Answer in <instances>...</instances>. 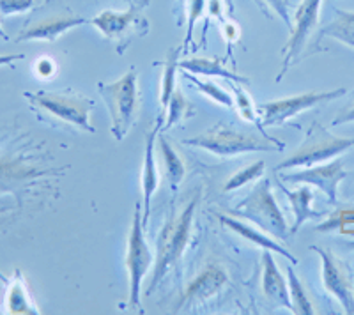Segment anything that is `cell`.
Here are the masks:
<instances>
[{"label":"cell","instance_id":"obj_8","mask_svg":"<svg viewBox=\"0 0 354 315\" xmlns=\"http://www.w3.org/2000/svg\"><path fill=\"white\" fill-rule=\"evenodd\" d=\"M144 227V211H142V204L137 202L135 213H133L131 229H129L128 247H126V269H128L129 280V307L138 314L144 312L140 298L142 283L147 271L154 264V255L145 239Z\"/></svg>","mask_w":354,"mask_h":315},{"label":"cell","instance_id":"obj_10","mask_svg":"<svg viewBox=\"0 0 354 315\" xmlns=\"http://www.w3.org/2000/svg\"><path fill=\"white\" fill-rule=\"evenodd\" d=\"M346 94L347 89H344V87H338L333 90H312V93L294 94V96L282 97V99L262 103L257 106V110L261 112L264 126H283L289 119L296 117L298 113L314 108L315 105H321V103L333 102V99H338Z\"/></svg>","mask_w":354,"mask_h":315},{"label":"cell","instance_id":"obj_30","mask_svg":"<svg viewBox=\"0 0 354 315\" xmlns=\"http://www.w3.org/2000/svg\"><path fill=\"white\" fill-rule=\"evenodd\" d=\"M354 225V207H344V209L335 211L331 216H328L326 222L315 227L317 232H331V231H346L347 227Z\"/></svg>","mask_w":354,"mask_h":315},{"label":"cell","instance_id":"obj_38","mask_svg":"<svg viewBox=\"0 0 354 315\" xmlns=\"http://www.w3.org/2000/svg\"><path fill=\"white\" fill-rule=\"evenodd\" d=\"M0 37H4V39H8V34H6L4 30H2V25H0Z\"/></svg>","mask_w":354,"mask_h":315},{"label":"cell","instance_id":"obj_39","mask_svg":"<svg viewBox=\"0 0 354 315\" xmlns=\"http://www.w3.org/2000/svg\"><path fill=\"white\" fill-rule=\"evenodd\" d=\"M349 248H354V241L349 242Z\"/></svg>","mask_w":354,"mask_h":315},{"label":"cell","instance_id":"obj_1","mask_svg":"<svg viewBox=\"0 0 354 315\" xmlns=\"http://www.w3.org/2000/svg\"><path fill=\"white\" fill-rule=\"evenodd\" d=\"M55 174L44 163L37 144L17 135L0 133V197L21 198L30 186Z\"/></svg>","mask_w":354,"mask_h":315},{"label":"cell","instance_id":"obj_33","mask_svg":"<svg viewBox=\"0 0 354 315\" xmlns=\"http://www.w3.org/2000/svg\"><path fill=\"white\" fill-rule=\"evenodd\" d=\"M262 4L268 6L270 11H273L274 15L282 18L283 23L287 25V28H292V18L289 15V2L287 0H261Z\"/></svg>","mask_w":354,"mask_h":315},{"label":"cell","instance_id":"obj_19","mask_svg":"<svg viewBox=\"0 0 354 315\" xmlns=\"http://www.w3.org/2000/svg\"><path fill=\"white\" fill-rule=\"evenodd\" d=\"M0 278L8 283V291H6V314L11 315H28V314H41L39 308L34 303L32 296L28 292L27 280H25L24 273L20 269L15 271V275L11 278H4L0 275Z\"/></svg>","mask_w":354,"mask_h":315},{"label":"cell","instance_id":"obj_4","mask_svg":"<svg viewBox=\"0 0 354 315\" xmlns=\"http://www.w3.org/2000/svg\"><path fill=\"white\" fill-rule=\"evenodd\" d=\"M97 93L105 99L112 119V135L117 142L124 140L138 117V73L131 68L119 80L97 84Z\"/></svg>","mask_w":354,"mask_h":315},{"label":"cell","instance_id":"obj_40","mask_svg":"<svg viewBox=\"0 0 354 315\" xmlns=\"http://www.w3.org/2000/svg\"><path fill=\"white\" fill-rule=\"evenodd\" d=\"M179 2H181V6H185V0H179Z\"/></svg>","mask_w":354,"mask_h":315},{"label":"cell","instance_id":"obj_31","mask_svg":"<svg viewBox=\"0 0 354 315\" xmlns=\"http://www.w3.org/2000/svg\"><path fill=\"white\" fill-rule=\"evenodd\" d=\"M205 11V0H189L188 4V32H186L185 37V45H188L192 41V36H194V28L197 25V21L201 20L202 15Z\"/></svg>","mask_w":354,"mask_h":315},{"label":"cell","instance_id":"obj_27","mask_svg":"<svg viewBox=\"0 0 354 315\" xmlns=\"http://www.w3.org/2000/svg\"><path fill=\"white\" fill-rule=\"evenodd\" d=\"M195 112L194 105L188 102L183 94L181 89H176L174 90L172 97H170L169 106L165 110V115H167V121H165V128L163 130H170L172 126H176L177 122H181L183 119H186L188 115Z\"/></svg>","mask_w":354,"mask_h":315},{"label":"cell","instance_id":"obj_34","mask_svg":"<svg viewBox=\"0 0 354 315\" xmlns=\"http://www.w3.org/2000/svg\"><path fill=\"white\" fill-rule=\"evenodd\" d=\"M55 71H57L55 62H53L52 59H48V57H43V59H39V61L36 62V73L39 75L41 78L53 77Z\"/></svg>","mask_w":354,"mask_h":315},{"label":"cell","instance_id":"obj_28","mask_svg":"<svg viewBox=\"0 0 354 315\" xmlns=\"http://www.w3.org/2000/svg\"><path fill=\"white\" fill-rule=\"evenodd\" d=\"M264 169H266V163L261 160V162H254L252 165L238 170V172H236L232 178L227 179V182L223 184V190L236 191V190H239V188H243V186L250 184V182L259 181V179L264 175V172H266Z\"/></svg>","mask_w":354,"mask_h":315},{"label":"cell","instance_id":"obj_7","mask_svg":"<svg viewBox=\"0 0 354 315\" xmlns=\"http://www.w3.org/2000/svg\"><path fill=\"white\" fill-rule=\"evenodd\" d=\"M351 147H354V138L335 137L322 124L312 122L301 146L292 154H289L277 166V170L306 169V166H314L319 163H326L337 158L338 154L349 151Z\"/></svg>","mask_w":354,"mask_h":315},{"label":"cell","instance_id":"obj_35","mask_svg":"<svg viewBox=\"0 0 354 315\" xmlns=\"http://www.w3.org/2000/svg\"><path fill=\"white\" fill-rule=\"evenodd\" d=\"M349 122H354V102L349 103L347 106H344V108L338 112V115L333 119L331 126H342L349 124Z\"/></svg>","mask_w":354,"mask_h":315},{"label":"cell","instance_id":"obj_32","mask_svg":"<svg viewBox=\"0 0 354 315\" xmlns=\"http://www.w3.org/2000/svg\"><path fill=\"white\" fill-rule=\"evenodd\" d=\"M34 0H0V17H12L30 11Z\"/></svg>","mask_w":354,"mask_h":315},{"label":"cell","instance_id":"obj_2","mask_svg":"<svg viewBox=\"0 0 354 315\" xmlns=\"http://www.w3.org/2000/svg\"><path fill=\"white\" fill-rule=\"evenodd\" d=\"M186 146L205 149L218 158H236L248 153H280L286 149V142L270 135H257L238 130L236 126L218 124L197 137L186 138Z\"/></svg>","mask_w":354,"mask_h":315},{"label":"cell","instance_id":"obj_25","mask_svg":"<svg viewBox=\"0 0 354 315\" xmlns=\"http://www.w3.org/2000/svg\"><path fill=\"white\" fill-rule=\"evenodd\" d=\"M179 53L181 48H176L169 53V59H167L165 66H163V77H161V112L165 115V110L169 106L170 97H172L176 87V73L179 69Z\"/></svg>","mask_w":354,"mask_h":315},{"label":"cell","instance_id":"obj_37","mask_svg":"<svg viewBox=\"0 0 354 315\" xmlns=\"http://www.w3.org/2000/svg\"><path fill=\"white\" fill-rule=\"evenodd\" d=\"M24 59V55H0V68L2 66H9L12 64V62H17V61H21Z\"/></svg>","mask_w":354,"mask_h":315},{"label":"cell","instance_id":"obj_11","mask_svg":"<svg viewBox=\"0 0 354 315\" xmlns=\"http://www.w3.org/2000/svg\"><path fill=\"white\" fill-rule=\"evenodd\" d=\"M322 0H301L296 12L292 17V28H290V37L283 48V62L282 71L277 80H282L289 68L299 61L303 57L310 37L319 27V15H321Z\"/></svg>","mask_w":354,"mask_h":315},{"label":"cell","instance_id":"obj_3","mask_svg":"<svg viewBox=\"0 0 354 315\" xmlns=\"http://www.w3.org/2000/svg\"><path fill=\"white\" fill-rule=\"evenodd\" d=\"M197 213V197H194L183 207L181 213L169 218V222L163 225V229L158 234L156 242V255H154V267L153 278H151L149 291H154L158 283L165 278L170 269L177 266L179 259L185 254L188 247L192 231H194V220Z\"/></svg>","mask_w":354,"mask_h":315},{"label":"cell","instance_id":"obj_18","mask_svg":"<svg viewBox=\"0 0 354 315\" xmlns=\"http://www.w3.org/2000/svg\"><path fill=\"white\" fill-rule=\"evenodd\" d=\"M220 222L221 225H225L229 231L236 232V234H238L239 238L245 239V241L254 242L255 247L262 248V250H271L274 255H282V257H286V259L290 260L292 264H298V259H296L287 248H283L280 242L274 241L273 236L266 234L264 231H257V229H254V227L248 225V223L239 222V220L230 218V216H220Z\"/></svg>","mask_w":354,"mask_h":315},{"label":"cell","instance_id":"obj_20","mask_svg":"<svg viewBox=\"0 0 354 315\" xmlns=\"http://www.w3.org/2000/svg\"><path fill=\"white\" fill-rule=\"evenodd\" d=\"M280 188H282V191L286 193L287 200H289L290 204V209H292V214H294V223L292 227H290V234L299 232V229H301L306 222H310V220L321 218V213L312 207V202H314V191H312V186L305 184L294 191L287 190L283 184H280Z\"/></svg>","mask_w":354,"mask_h":315},{"label":"cell","instance_id":"obj_22","mask_svg":"<svg viewBox=\"0 0 354 315\" xmlns=\"http://www.w3.org/2000/svg\"><path fill=\"white\" fill-rule=\"evenodd\" d=\"M335 12H337L335 20L321 28L319 37H331V39L340 41L342 45L354 48V11L337 9Z\"/></svg>","mask_w":354,"mask_h":315},{"label":"cell","instance_id":"obj_15","mask_svg":"<svg viewBox=\"0 0 354 315\" xmlns=\"http://www.w3.org/2000/svg\"><path fill=\"white\" fill-rule=\"evenodd\" d=\"M88 25V18L84 17H52L46 20H41L27 27L20 36L17 37V43L21 41H46V43H55L62 34L69 32L71 28Z\"/></svg>","mask_w":354,"mask_h":315},{"label":"cell","instance_id":"obj_29","mask_svg":"<svg viewBox=\"0 0 354 315\" xmlns=\"http://www.w3.org/2000/svg\"><path fill=\"white\" fill-rule=\"evenodd\" d=\"M230 89H232L234 93V105L238 106L239 115H241L245 121L261 126L262 121L259 119V110L255 108L254 99L250 97V94L246 93L243 87H239V84H236V82H230Z\"/></svg>","mask_w":354,"mask_h":315},{"label":"cell","instance_id":"obj_26","mask_svg":"<svg viewBox=\"0 0 354 315\" xmlns=\"http://www.w3.org/2000/svg\"><path fill=\"white\" fill-rule=\"evenodd\" d=\"M183 75H185L186 80H189L195 87H197L198 93H202L204 96L209 97L211 102L218 103V105L221 106H227V108H232L234 106V97L230 96L227 90L221 89L218 84H214V82L211 80H201V78L195 77L194 73H188V71H183Z\"/></svg>","mask_w":354,"mask_h":315},{"label":"cell","instance_id":"obj_5","mask_svg":"<svg viewBox=\"0 0 354 315\" xmlns=\"http://www.w3.org/2000/svg\"><path fill=\"white\" fill-rule=\"evenodd\" d=\"M230 214L248 220L278 241H287V238L290 236L286 216H283L282 209H280L273 195V190H271L270 179L259 181L254 186V190L248 193V197L234 209H230Z\"/></svg>","mask_w":354,"mask_h":315},{"label":"cell","instance_id":"obj_12","mask_svg":"<svg viewBox=\"0 0 354 315\" xmlns=\"http://www.w3.org/2000/svg\"><path fill=\"white\" fill-rule=\"evenodd\" d=\"M319 254L322 262V285L328 294L337 299L344 314L354 315V282L351 266L337 254L321 247H310Z\"/></svg>","mask_w":354,"mask_h":315},{"label":"cell","instance_id":"obj_16","mask_svg":"<svg viewBox=\"0 0 354 315\" xmlns=\"http://www.w3.org/2000/svg\"><path fill=\"white\" fill-rule=\"evenodd\" d=\"M273 255L274 254L271 250H264V254H262V294L266 296L268 301L273 303V307H283L292 312L289 285L278 269V264Z\"/></svg>","mask_w":354,"mask_h":315},{"label":"cell","instance_id":"obj_36","mask_svg":"<svg viewBox=\"0 0 354 315\" xmlns=\"http://www.w3.org/2000/svg\"><path fill=\"white\" fill-rule=\"evenodd\" d=\"M221 32H223V36H225V39L229 41V43H234V41H238L239 37V27L234 21H225L223 23V28H221Z\"/></svg>","mask_w":354,"mask_h":315},{"label":"cell","instance_id":"obj_14","mask_svg":"<svg viewBox=\"0 0 354 315\" xmlns=\"http://www.w3.org/2000/svg\"><path fill=\"white\" fill-rule=\"evenodd\" d=\"M229 283V275L227 271L220 266V264H207L204 269L195 276L186 291L183 292L179 301L176 305V312L186 310L195 305L205 303L209 299L216 298Z\"/></svg>","mask_w":354,"mask_h":315},{"label":"cell","instance_id":"obj_21","mask_svg":"<svg viewBox=\"0 0 354 315\" xmlns=\"http://www.w3.org/2000/svg\"><path fill=\"white\" fill-rule=\"evenodd\" d=\"M179 69L194 75H202V77H221L229 82H236V84H248V78L227 69L225 66L221 64L220 59L192 57V59H186V61H179Z\"/></svg>","mask_w":354,"mask_h":315},{"label":"cell","instance_id":"obj_24","mask_svg":"<svg viewBox=\"0 0 354 315\" xmlns=\"http://www.w3.org/2000/svg\"><path fill=\"white\" fill-rule=\"evenodd\" d=\"M287 285H289L290 303H292V314L301 315H314L315 307L312 305L308 292H306L305 285H303L301 278L296 275L294 267H287Z\"/></svg>","mask_w":354,"mask_h":315},{"label":"cell","instance_id":"obj_17","mask_svg":"<svg viewBox=\"0 0 354 315\" xmlns=\"http://www.w3.org/2000/svg\"><path fill=\"white\" fill-rule=\"evenodd\" d=\"M160 124L154 126L151 133L145 138V151H144V166H142V197H144V225L149 222V213H151V200L153 195L156 193L158 184H160V175H158V165H156V156H154V146H156V137L160 133Z\"/></svg>","mask_w":354,"mask_h":315},{"label":"cell","instance_id":"obj_9","mask_svg":"<svg viewBox=\"0 0 354 315\" xmlns=\"http://www.w3.org/2000/svg\"><path fill=\"white\" fill-rule=\"evenodd\" d=\"M25 97L30 105L50 117L75 126L82 131L94 133V128L91 124V110L94 106L93 99L75 93H46V90L25 93Z\"/></svg>","mask_w":354,"mask_h":315},{"label":"cell","instance_id":"obj_23","mask_svg":"<svg viewBox=\"0 0 354 315\" xmlns=\"http://www.w3.org/2000/svg\"><path fill=\"white\" fill-rule=\"evenodd\" d=\"M160 151L161 156H163V163H165L167 181H169L172 190H177L186 175L185 162H183L181 156L177 154V151L170 146L169 140L163 137H160Z\"/></svg>","mask_w":354,"mask_h":315},{"label":"cell","instance_id":"obj_13","mask_svg":"<svg viewBox=\"0 0 354 315\" xmlns=\"http://www.w3.org/2000/svg\"><path fill=\"white\" fill-rule=\"evenodd\" d=\"M347 178V170L344 169L342 160L319 163L314 166L292 172V174H280V181L292 182V184H308L319 188L326 195L330 204H337L338 184Z\"/></svg>","mask_w":354,"mask_h":315},{"label":"cell","instance_id":"obj_6","mask_svg":"<svg viewBox=\"0 0 354 315\" xmlns=\"http://www.w3.org/2000/svg\"><path fill=\"white\" fill-rule=\"evenodd\" d=\"M149 2L151 0H133L124 11L105 9L91 18L88 25L96 27L106 39L115 43L117 53L122 55L133 37L147 32L149 21L145 18L144 11Z\"/></svg>","mask_w":354,"mask_h":315}]
</instances>
